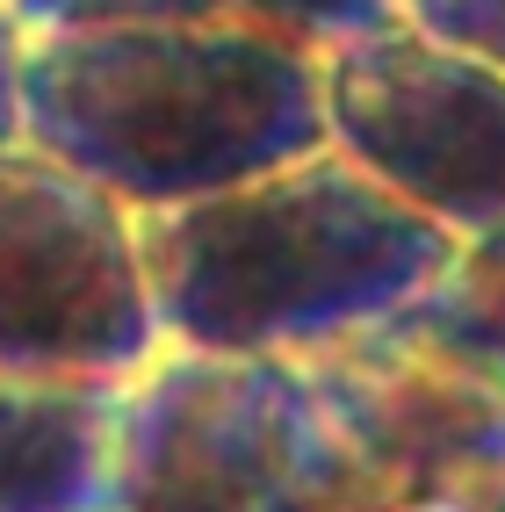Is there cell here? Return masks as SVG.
<instances>
[{
  "label": "cell",
  "instance_id": "obj_5",
  "mask_svg": "<svg viewBox=\"0 0 505 512\" xmlns=\"http://www.w3.org/2000/svg\"><path fill=\"white\" fill-rule=\"evenodd\" d=\"M325 130L397 202L462 246L505 231V73L412 22L325 51Z\"/></svg>",
  "mask_w": 505,
  "mask_h": 512
},
{
  "label": "cell",
  "instance_id": "obj_11",
  "mask_svg": "<svg viewBox=\"0 0 505 512\" xmlns=\"http://www.w3.org/2000/svg\"><path fill=\"white\" fill-rule=\"evenodd\" d=\"M22 58H29V22L15 0H0V152L22 145Z\"/></svg>",
  "mask_w": 505,
  "mask_h": 512
},
{
  "label": "cell",
  "instance_id": "obj_4",
  "mask_svg": "<svg viewBox=\"0 0 505 512\" xmlns=\"http://www.w3.org/2000/svg\"><path fill=\"white\" fill-rule=\"evenodd\" d=\"M166 354L138 210L37 145L0 152V375L138 383Z\"/></svg>",
  "mask_w": 505,
  "mask_h": 512
},
{
  "label": "cell",
  "instance_id": "obj_2",
  "mask_svg": "<svg viewBox=\"0 0 505 512\" xmlns=\"http://www.w3.org/2000/svg\"><path fill=\"white\" fill-rule=\"evenodd\" d=\"M166 347L303 361L397 325L462 238L397 202L347 152H311L224 195L138 217Z\"/></svg>",
  "mask_w": 505,
  "mask_h": 512
},
{
  "label": "cell",
  "instance_id": "obj_7",
  "mask_svg": "<svg viewBox=\"0 0 505 512\" xmlns=\"http://www.w3.org/2000/svg\"><path fill=\"white\" fill-rule=\"evenodd\" d=\"M130 383L0 375V512H116Z\"/></svg>",
  "mask_w": 505,
  "mask_h": 512
},
{
  "label": "cell",
  "instance_id": "obj_3",
  "mask_svg": "<svg viewBox=\"0 0 505 512\" xmlns=\"http://www.w3.org/2000/svg\"><path fill=\"white\" fill-rule=\"evenodd\" d=\"M116 512H347L311 368L166 347L123 397Z\"/></svg>",
  "mask_w": 505,
  "mask_h": 512
},
{
  "label": "cell",
  "instance_id": "obj_9",
  "mask_svg": "<svg viewBox=\"0 0 505 512\" xmlns=\"http://www.w3.org/2000/svg\"><path fill=\"white\" fill-rule=\"evenodd\" d=\"M397 332L441 347L448 361H462L505 397V231L469 238L448 275L397 318Z\"/></svg>",
  "mask_w": 505,
  "mask_h": 512
},
{
  "label": "cell",
  "instance_id": "obj_10",
  "mask_svg": "<svg viewBox=\"0 0 505 512\" xmlns=\"http://www.w3.org/2000/svg\"><path fill=\"white\" fill-rule=\"evenodd\" d=\"M397 15L505 73V0H397Z\"/></svg>",
  "mask_w": 505,
  "mask_h": 512
},
{
  "label": "cell",
  "instance_id": "obj_6",
  "mask_svg": "<svg viewBox=\"0 0 505 512\" xmlns=\"http://www.w3.org/2000/svg\"><path fill=\"white\" fill-rule=\"evenodd\" d=\"M340 433L347 512H505V397L412 332L303 354Z\"/></svg>",
  "mask_w": 505,
  "mask_h": 512
},
{
  "label": "cell",
  "instance_id": "obj_8",
  "mask_svg": "<svg viewBox=\"0 0 505 512\" xmlns=\"http://www.w3.org/2000/svg\"><path fill=\"white\" fill-rule=\"evenodd\" d=\"M29 29L80 22H202V29H275L311 51H332L361 29L397 22V0H15Z\"/></svg>",
  "mask_w": 505,
  "mask_h": 512
},
{
  "label": "cell",
  "instance_id": "obj_1",
  "mask_svg": "<svg viewBox=\"0 0 505 512\" xmlns=\"http://www.w3.org/2000/svg\"><path fill=\"white\" fill-rule=\"evenodd\" d=\"M22 138L159 217L325 152V51L202 22L29 29Z\"/></svg>",
  "mask_w": 505,
  "mask_h": 512
}]
</instances>
